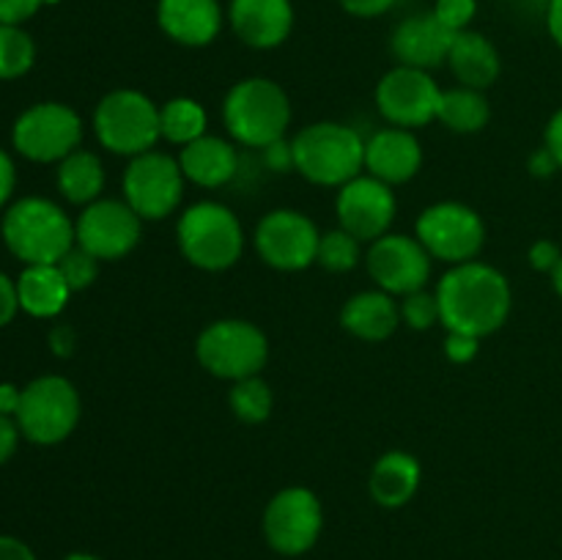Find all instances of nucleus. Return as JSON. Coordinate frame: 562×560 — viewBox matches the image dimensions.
<instances>
[{"label": "nucleus", "instance_id": "49", "mask_svg": "<svg viewBox=\"0 0 562 560\" xmlns=\"http://www.w3.org/2000/svg\"><path fill=\"white\" fill-rule=\"evenodd\" d=\"M547 25H549V33H552V38L558 42V47L562 49V0H549Z\"/></svg>", "mask_w": 562, "mask_h": 560}, {"label": "nucleus", "instance_id": "4", "mask_svg": "<svg viewBox=\"0 0 562 560\" xmlns=\"http://www.w3.org/2000/svg\"><path fill=\"white\" fill-rule=\"evenodd\" d=\"M179 250L203 272H225L245 250V228L225 203L198 201L176 223Z\"/></svg>", "mask_w": 562, "mask_h": 560}, {"label": "nucleus", "instance_id": "8", "mask_svg": "<svg viewBox=\"0 0 562 560\" xmlns=\"http://www.w3.org/2000/svg\"><path fill=\"white\" fill-rule=\"evenodd\" d=\"M415 236L426 247L428 256L456 267V264L475 261L481 256L486 245V225L481 214L467 203L439 201L423 209Z\"/></svg>", "mask_w": 562, "mask_h": 560}, {"label": "nucleus", "instance_id": "16", "mask_svg": "<svg viewBox=\"0 0 562 560\" xmlns=\"http://www.w3.org/2000/svg\"><path fill=\"white\" fill-rule=\"evenodd\" d=\"M431 264L426 247L417 236L409 234H384L371 242L366 253V267L376 289L387 291L393 296L415 294L426 289L431 280Z\"/></svg>", "mask_w": 562, "mask_h": 560}, {"label": "nucleus", "instance_id": "36", "mask_svg": "<svg viewBox=\"0 0 562 560\" xmlns=\"http://www.w3.org/2000/svg\"><path fill=\"white\" fill-rule=\"evenodd\" d=\"M477 351H481V338H475V335L448 333V338H445V355H448V360L456 362V366L472 362L477 357Z\"/></svg>", "mask_w": 562, "mask_h": 560}, {"label": "nucleus", "instance_id": "17", "mask_svg": "<svg viewBox=\"0 0 562 560\" xmlns=\"http://www.w3.org/2000/svg\"><path fill=\"white\" fill-rule=\"evenodd\" d=\"M395 212H398V203H395L393 187L368 173H360L349 184L340 187L338 198H335V214H338L340 228L368 245L376 242L379 236L390 234Z\"/></svg>", "mask_w": 562, "mask_h": 560}, {"label": "nucleus", "instance_id": "1", "mask_svg": "<svg viewBox=\"0 0 562 560\" xmlns=\"http://www.w3.org/2000/svg\"><path fill=\"white\" fill-rule=\"evenodd\" d=\"M434 294L439 302V324L448 333H470L481 340L497 333L514 307L508 278L477 258L450 267Z\"/></svg>", "mask_w": 562, "mask_h": 560}, {"label": "nucleus", "instance_id": "37", "mask_svg": "<svg viewBox=\"0 0 562 560\" xmlns=\"http://www.w3.org/2000/svg\"><path fill=\"white\" fill-rule=\"evenodd\" d=\"M47 0H0V25H20L31 20Z\"/></svg>", "mask_w": 562, "mask_h": 560}, {"label": "nucleus", "instance_id": "42", "mask_svg": "<svg viewBox=\"0 0 562 560\" xmlns=\"http://www.w3.org/2000/svg\"><path fill=\"white\" fill-rule=\"evenodd\" d=\"M263 157H267V165L272 170H289L294 168V152H291V143L285 141H278L272 143V146L263 148Z\"/></svg>", "mask_w": 562, "mask_h": 560}, {"label": "nucleus", "instance_id": "33", "mask_svg": "<svg viewBox=\"0 0 562 560\" xmlns=\"http://www.w3.org/2000/svg\"><path fill=\"white\" fill-rule=\"evenodd\" d=\"M401 322L409 329H417V333H426L434 324H439V302L437 294L428 289L415 291V294L401 296Z\"/></svg>", "mask_w": 562, "mask_h": 560}, {"label": "nucleus", "instance_id": "25", "mask_svg": "<svg viewBox=\"0 0 562 560\" xmlns=\"http://www.w3.org/2000/svg\"><path fill=\"white\" fill-rule=\"evenodd\" d=\"M420 461L406 450H387L373 464L368 492L382 508H404L420 489Z\"/></svg>", "mask_w": 562, "mask_h": 560}, {"label": "nucleus", "instance_id": "28", "mask_svg": "<svg viewBox=\"0 0 562 560\" xmlns=\"http://www.w3.org/2000/svg\"><path fill=\"white\" fill-rule=\"evenodd\" d=\"M488 119H492V104H488L486 93L475 91V88H448L439 97L437 121H442L450 132L459 135H475V132L486 130Z\"/></svg>", "mask_w": 562, "mask_h": 560}, {"label": "nucleus", "instance_id": "3", "mask_svg": "<svg viewBox=\"0 0 562 560\" xmlns=\"http://www.w3.org/2000/svg\"><path fill=\"white\" fill-rule=\"evenodd\" d=\"M223 121L228 135L247 148H267L283 141L291 124V99L269 77H245L225 93Z\"/></svg>", "mask_w": 562, "mask_h": 560}, {"label": "nucleus", "instance_id": "45", "mask_svg": "<svg viewBox=\"0 0 562 560\" xmlns=\"http://www.w3.org/2000/svg\"><path fill=\"white\" fill-rule=\"evenodd\" d=\"M543 146L554 154V159H558L562 170V108L552 115V119H549L547 135H543Z\"/></svg>", "mask_w": 562, "mask_h": 560}, {"label": "nucleus", "instance_id": "51", "mask_svg": "<svg viewBox=\"0 0 562 560\" xmlns=\"http://www.w3.org/2000/svg\"><path fill=\"white\" fill-rule=\"evenodd\" d=\"M64 560H99L97 555H86V552H75V555H69V558H64Z\"/></svg>", "mask_w": 562, "mask_h": 560}, {"label": "nucleus", "instance_id": "6", "mask_svg": "<svg viewBox=\"0 0 562 560\" xmlns=\"http://www.w3.org/2000/svg\"><path fill=\"white\" fill-rule=\"evenodd\" d=\"M93 132L102 148L119 157H137L157 146L159 108L135 88H119L99 99L93 110Z\"/></svg>", "mask_w": 562, "mask_h": 560}, {"label": "nucleus", "instance_id": "7", "mask_svg": "<svg viewBox=\"0 0 562 560\" xmlns=\"http://www.w3.org/2000/svg\"><path fill=\"white\" fill-rule=\"evenodd\" d=\"M195 357L212 377L225 382L258 377L269 360V340L247 318H217L195 340Z\"/></svg>", "mask_w": 562, "mask_h": 560}, {"label": "nucleus", "instance_id": "38", "mask_svg": "<svg viewBox=\"0 0 562 560\" xmlns=\"http://www.w3.org/2000/svg\"><path fill=\"white\" fill-rule=\"evenodd\" d=\"M527 258H530V267L538 269V272H549L552 275L554 269H558L560 258H562V250L558 245H554L552 239H538L536 245L530 247V253H527Z\"/></svg>", "mask_w": 562, "mask_h": 560}, {"label": "nucleus", "instance_id": "46", "mask_svg": "<svg viewBox=\"0 0 562 560\" xmlns=\"http://www.w3.org/2000/svg\"><path fill=\"white\" fill-rule=\"evenodd\" d=\"M0 560H36V555L20 538L0 536Z\"/></svg>", "mask_w": 562, "mask_h": 560}, {"label": "nucleus", "instance_id": "30", "mask_svg": "<svg viewBox=\"0 0 562 560\" xmlns=\"http://www.w3.org/2000/svg\"><path fill=\"white\" fill-rule=\"evenodd\" d=\"M228 404L231 412H234L241 423L258 426V423L269 421V415H272L274 395L272 388H269L261 379V373H258V377H247L234 382V388H231L228 393Z\"/></svg>", "mask_w": 562, "mask_h": 560}, {"label": "nucleus", "instance_id": "40", "mask_svg": "<svg viewBox=\"0 0 562 560\" xmlns=\"http://www.w3.org/2000/svg\"><path fill=\"white\" fill-rule=\"evenodd\" d=\"M20 311V294H16V283L9 280V275L0 272V327L9 324Z\"/></svg>", "mask_w": 562, "mask_h": 560}, {"label": "nucleus", "instance_id": "47", "mask_svg": "<svg viewBox=\"0 0 562 560\" xmlns=\"http://www.w3.org/2000/svg\"><path fill=\"white\" fill-rule=\"evenodd\" d=\"M14 181H16L14 163H11L9 154L0 148V206H3V203L11 198V192H14Z\"/></svg>", "mask_w": 562, "mask_h": 560}, {"label": "nucleus", "instance_id": "20", "mask_svg": "<svg viewBox=\"0 0 562 560\" xmlns=\"http://www.w3.org/2000/svg\"><path fill=\"white\" fill-rule=\"evenodd\" d=\"M228 22L252 49H274L294 31L291 0H231Z\"/></svg>", "mask_w": 562, "mask_h": 560}, {"label": "nucleus", "instance_id": "26", "mask_svg": "<svg viewBox=\"0 0 562 560\" xmlns=\"http://www.w3.org/2000/svg\"><path fill=\"white\" fill-rule=\"evenodd\" d=\"M20 307L36 318H53L66 307L75 291L60 275L58 264H31L16 280Z\"/></svg>", "mask_w": 562, "mask_h": 560}, {"label": "nucleus", "instance_id": "48", "mask_svg": "<svg viewBox=\"0 0 562 560\" xmlns=\"http://www.w3.org/2000/svg\"><path fill=\"white\" fill-rule=\"evenodd\" d=\"M22 390L14 388V384H0V415H16L20 410Z\"/></svg>", "mask_w": 562, "mask_h": 560}, {"label": "nucleus", "instance_id": "10", "mask_svg": "<svg viewBox=\"0 0 562 560\" xmlns=\"http://www.w3.org/2000/svg\"><path fill=\"white\" fill-rule=\"evenodd\" d=\"M184 173L179 157L151 148L130 159L121 179L124 201L140 214L143 220H165L179 209L184 198Z\"/></svg>", "mask_w": 562, "mask_h": 560}, {"label": "nucleus", "instance_id": "15", "mask_svg": "<svg viewBox=\"0 0 562 560\" xmlns=\"http://www.w3.org/2000/svg\"><path fill=\"white\" fill-rule=\"evenodd\" d=\"M439 97H442V88L437 86L431 71L401 64L384 71L376 86V108L382 119L390 126L412 132L437 121Z\"/></svg>", "mask_w": 562, "mask_h": 560}, {"label": "nucleus", "instance_id": "41", "mask_svg": "<svg viewBox=\"0 0 562 560\" xmlns=\"http://www.w3.org/2000/svg\"><path fill=\"white\" fill-rule=\"evenodd\" d=\"M20 426L9 415H0V464L14 456L16 443H20Z\"/></svg>", "mask_w": 562, "mask_h": 560}, {"label": "nucleus", "instance_id": "12", "mask_svg": "<svg viewBox=\"0 0 562 560\" xmlns=\"http://www.w3.org/2000/svg\"><path fill=\"white\" fill-rule=\"evenodd\" d=\"M256 250L263 264L280 272H302L316 264L322 231L296 209H272L256 225Z\"/></svg>", "mask_w": 562, "mask_h": 560}, {"label": "nucleus", "instance_id": "43", "mask_svg": "<svg viewBox=\"0 0 562 560\" xmlns=\"http://www.w3.org/2000/svg\"><path fill=\"white\" fill-rule=\"evenodd\" d=\"M49 346H53V351L58 357H69L77 346L75 329H71L69 324H58V327L49 333Z\"/></svg>", "mask_w": 562, "mask_h": 560}, {"label": "nucleus", "instance_id": "18", "mask_svg": "<svg viewBox=\"0 0 562 560\" xmlns=\"http://www.w3.org/2000/svg\"><path fill=\"white\" fill-rule=\"evenodd\" d=\"M453 38L456 33L445 27L434 11H423V14H412L395 25L393 36H390V49L401 66L431 71L448 64Z\"/></svg>", "mask_w": 562, "mask_h": 560}, {"label": "nucleus", "instance_id": "11", "mask_svg": "<svg viewBox=\"0 0 562 560\" xmlns=\"http://www.w3.org/2000/svg\"><path fill=\"white\" fill-rule=\"evenodd\" d=\"M324 530V508L305 486L280 489L263 511V536L278 555L296 558L316 547Z\"/></svg>", "mask_w": 562, "mask_h": 560}, {"label": "nucleus", "instance_id": "19", "mask_svg": "<svg viewBox=\"0 0 562 560\" xmlns=\"http://www.w3.org/2000/svg\"><path fill=\"white\" fill-rule=\"evenodd\" d=\"M423 168V146L412 130L384 126L366 141V170L384 184H406Z\"/></svg>", "mask_w": 562, "mask_h": 560}, {"label": "nucleus", "instance_id": "31", "mask_svg": "<svg viewBox=\"0 0 562 560\" xmlns=\"http://www.w3.org/2000/svg\"><path fill=\"white\" fill-rule=\"evenodd\" d=\"M360 258H362V242L357 239V236H351L349 231H344L338 225V228L322 234V242H318V256H316L318 267H324L327 272L340 275L355 269L357 264H360Z\"/></svg>", "mask_w": 562, "mask_h": 560}, {"label": "nucleus", "instance_id": "5", "mask_svg": "<svg viewBox=\"0 0 562 560\" xmlns=\"http://www.w3.org/2000/svg\"><path fill=\"white\" fill-rule=\"evenodd\" d=\"M3 239L20 261L58 264L75 239V223L58 203L47 198H22L5 212Z\"/></svg>", "mask_w": 562, "mask_h": 560}, {"label": "nucleus", "instance_id": "27", "mask_svg": "<svg viewBox=\"0 0 562 560\" xmlns=\"http://www.w3.org/2000/svg\"><path fill=\"white\" fill-rule=\"evenodd\" d=\"M58 190L77 206L99 201L104 190V165L93 152L77 148L58 165Z\"/></svg>", "mask_w": 562, "mask_h": 560}, {"label": "nucleus", "instance_id": "22", "mask_svg": "<svg viewBox=\"0 0 562 560\" xmlns=\"http://www.w3.org/2000/svg\"><path fill=\"white\" fill-rule=\"evenodd\" d=\"M179 165L187 181L206 190H217L239 173V152L231 141L203 135L179 148Z\"/></svg>", "mask_w": 562, "mask_h": 560}, {"label": "nucleus", "instance_id": "21", "mask_svg": "<svg viewBox=\"0 0 562 560\" xmlns=\"http://www.w3.org/2000/svg\"><path fill=\"white\" fill-rule=\"evenodd\" d=\"M159 31L181 47H206L223 31L217 0H157Z\"/></svg>", "mask_w": 562, "mask_h": 560}, {"label": "nucleus", "instance_id": "35", "mask_svg": "<svg viewBox=\"0 0 562 560\" xmlns=\"http://www.w3.org/2000/svg\"><path fill=\"white\" fill-rule=\"evenodd\" d=\"M434 14L442 22L445 27H450L453 33L470 31L472 20L477 14V0H437L434 5Z\"/></svg>", "mask_w": 562, "mask_h": 560}, {"label": "nucleus", "instance_id": "13", "mask_svg": "<svg viewBox=\"0 0 562 560\" xmlns=\"http://www.w3.org/2000/svg\"><path fill=\"white\" fill-rule=\"evenodd\" d=\"M143 223L146 220L124 198H99L77 217L75 239L99 261H121L140 245Z\"/></svg>", "mask_w": 562, "mask_h": 560}, {"label": "nucleus", "instance_id": "24", "mask_svg": "<svg viewBox=\"0 0 562 560\" xmlns=\"http://www.w3.org/2000/svg\"><path fill=\"white\" fill-rule=\"evenodd\" d=\"M448 69L453 71L459 86L486 91L497 82L499 71H503V58L488 36L477 31H461L456 33L453 47H450Z\"/></svg>", "mask_w": 562, "mask_h": 560}, {"label": "nucleus", "instance_id": "2", "mask_svg": "<svg viewBox=\"0 0 562 560\" xmlns=\"http://www.w3.org/2000/svg\"><path fill=\"white\" fill-rule=\"evenodd\" d=\"M294 170L318 187H344L366 170V141L338 121H316L291 141Z\"/></svg>", "mask_w": 562, "mask_h": 560}, {"label": "nucleus", "instance_id": "50", "mask_svg": "<svg viewBox=\"0 0 562 560\" xmlns=\"http://www.w3.org/2000/svg\"><path fill=\"white\" fill-rule=\"evenodd\" d=\"M552 285H554V291H558V294L562 296V258H560L558 269L552 272Z\"/></svg>", "mask_w": 562, "mask_h": 560}, {"label": "nucleus", "instance_id": "32", "mask_svg": "<svg viewBox=\"0 0 562 560\" xmlns=\"http://www.w3.org/2000/svg\"><path fill=\"white\" fill-rule=\"evenodd\" d=\"M36 60L33 38L20 25H0V80L22 77Z\"/></svg>", "mask_w": 562, "mask_h": 560}, {"label": "nucleus", "instance_id": "23", "mask_svg": "<svg viewBox=\"0 0 562 560\" xmlns=\"http://www.w3.org/2000/svg\"><path fill=\"white\" fill-rule=\"evenodd\" d=\"M401 307L393 294L382 289L360 291L340 307V327L368 344H382L398 329Z\"/></svg>", "mask_w": 562, "mask_h": 560}, {"label": "nucleus", "instance_id": "34", "mask_svg": "<svg viewBox=\"0 0 562 560\" xmlns=\"http://www.w3.org/2000/svg\"><path fill=\"white\" fill-rule=\"evenodd\" d=\"M99 264H102L99 258H93L91 253L82 250L80 245H75L64 258H60L58 269L71 291H82L88 289V285H93V280L99 278Z\"/></svg>", "mask_w": 562, "mask_h": 560}, {"label": "nucleus", "instance_id": "14", "mask_svg": "<svg viewBox=\"0 0 562 560\" xmlns=\"http://www.w3.org/2000/svg\"><path fill=\"white\" fill-rule=\"evenodd\" d=\"M80 141L82 121L69 104H33L14 124V148L33 163H60L80 148Z\"/></svg>", "mask_w": 562, "mask_h": 560}, {"label": "nucleus", "instance_id": "39", "mask_svg": "<svg viewBox=\"0 0 562 560\" xmlns=\"http://www.w3.org/2000/svg\"><path fill=\"white\" fill-rule=\"evenodd\" d=\"M338 3L346 14L360 16V20H373V16L387 14L398 0H338Z\"/></svg>", "mask_w": 562, "mask_h": 560}, {"label": "nucleus", "instance_id": "9", "mask_svg": "<svg viewBox=\"0 0 562 560\" xmlns=\"http://www.w3.org/2000/svg\"><path fill=\"white\" fill-rule=\"evenodd\" d=\"M14 417L31 443L58 445L80 423V393L64 377H38L22 388Z\"/></svg>", "mask_w": 562, "mask_h": 560}, {"label": "nucleus", "instance_id": "29", "mask_svg": "<svg viewBox=\"0 0 562 560\" xmlns=\"http://www.w3.org/2000/svg\"><path fill=\"white\" fill-rule=\"evenodd\" d=\"M159 130H162V141L181 148L209 135V115L198 99L173 97L159 108Z\"/></svg>", "mask_w": 562, "mask_h": 560}, {"label": "nucleus", "instance_id": "44", "mask_svg": "<svg viewBox=\"0 0 562 560\" xmlns=\"http://www.w3.org/2000/svg\"><path fill=\"white\" fill-rule=\"evenodd\" d=\"M558 170H560L558 159H554V154L549 152L547 146L538 148V152L530 157V173L538 176V179H549V176H554Z\"/></svg>", "mask_w": 562, "mask_h": 560}]
</instances>
